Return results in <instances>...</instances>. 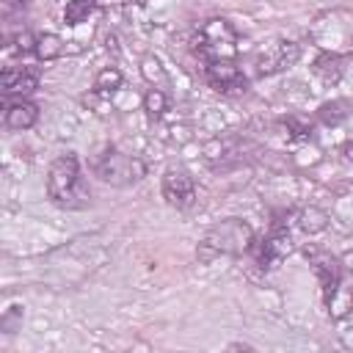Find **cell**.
I'll list each match as a JSON object with an SVG mask.
<instances>
[{"label": "cell", "instance_id": "1", "mask_svg": "<svg viewBox=\"0 0 353 353\" xmlns=\"http://www.w3.org/2000/svg\"><path fill=\"white\" fill-rule=\"evenodd\" d=\"M47 196L61 210H85L91 204V188L80 174L74 154H58L47 171Z\"/></svg>", "mask_w": 353, "mask_h": 353}, {"label": "cell", "instance_id": "2", "mask_svg": "<svg viewBox=\"0 0 353 353\" xmlns=\"http://www.w3.org/2000/svg\"><path fill=\"white\" fill-rule=\"evenodd\" d=\"M254 245V229L240 218H226L215 223L196 245V259L201 265L215 262L218 256H234Z\"/></svg>", "mask_w": 353, "mask_h": 353}, {"label": "cell", "instance_id": "3", "mask_svg": "<svg viewBox=\"0 0 353 353\" xmlns=\"http://www.w3.org/2000/svg\"><path fill=\"white\" fill-rule=\"evenodd\" d=\"M237 30L226 19H207L196 33V52L204 61H232L237 52Z\"/></svg>", "mask_w": 353, "mask_h": 353}, {"label": "cell", "instance_id": "4", "mask_svg": "<svg viewBox=\"0 0 353 353\" xmlns=\"http://www.w3.org/2000/svg\"><path fill=\"white\" fill-rule=\"evenodd\" d=\"M94 171L102 182L113 185V188H127V185H135L146 176V163L135 154H124L119 149H108L105 154L97 157L94 163Z\"/></svg>", "mask_w": 353, "mask_h": 353}, {"label": "cell", "instance_id": "5", "mask_svg": "<svg viewBox=\"0 0 353 353\" xmlns=\"http://www.w3.org/2000/svg\"><path fill=\"white\" fill-rule=\"evenodd\" d=\"M312 36L317 39V44L325 52H336V55H339V50L353 52V14L334 11V14L320 17Z\"/></svg>", "mask_w": 353, "mask_h": 353}, {"label": "cell", "instance_id": "6", "mask_svg": "<svg viewBox=\"0 0 353 353\" xmlns=\"http://www.w3.org/2000/svg\"><path fill=\"white\" fill-rule=\"evenodd\" d=\"M163 199L168 207L174 210H190L196 204V182L190 176V171L171 165L163 174Z\"/></svg>", "mask_w": 353, "mask_h": 353}, {"label": "cell", "instance_id": "7", "mask_svg": "<svg viewBox=\"0 0 353 353\" xmlns=\"http://www.w3.org/2000/svg\"><path fill=\"white\" fill-rule=\"evenodd\" d=\"M204 74H207V83L221 94H240L248 85V77L234 61H207Z\"/></svg>", "mask_w": 353, "mask_h": 353}, {"label": "cell", "instance_id": "8", "mask_svg": "<svg viewBox=\"0 0 353 353\" xmlns=\"http://www.w3.org/2000/svg\"><path fill=\"white\" fill-rule=\"evenodd\" d=\"M301 55V47L295 41H276L270 47H265L259 55H256V72L259 74H276L287 66H292Z\"/></svg>", "mask_w": 353, "mask_h": 353}, {"label": "cell", "instance_id": "9", "mask_svg": "<svg viewBox=\"0 0 353 353\" xmlns=\"http://www.w3.org/2000/svg\"><path fill=\"white\" fill-rule=\"evenodd\" d=\"M3 94L6 97H19L25 99L39 88V69L36 66H6L0 77Z\"/></svg>", "mask_w": 353, "mask_h": 353}, {"label": "cell", "instance_id": "10", "mask_svg": "<svg viewBox=\"0 0 353 353\" xmlns=\"http://www.w3.org/2000/svg\"><path fill=\"white\" fill-rule=\"evenodd\" d=\"M290 251H292L290 237H287L284 232H273L268 240H262V243L256 245V259H259L262 268H276Z\"/></svg>", "mask_w": 353, "mask_h": 353}, {"label": "cell", "instance_id": "11", "mask_svg": "<svg viewBox=\"0 0 353 353\" xmlns=\"http://www.w3.org/2000/svg\"><path fill=\"white\" fill-rule=\"evenodd\" d=\"M314 273H317L323 295L328 301L336 292L339 281H342V262L336 256H331V254H320V256H314Z\"/></svg>", "mask_w": 353, "mask_h": 353}, {"label": "cell", "instance_id": "12", "mask_svg": "<svg viewBox=\"0 0 353 353\" xmlns=\"http://www.w3.org/2000/svg\"><path fill=\"white\" fill-rule=\"evenodd\" d=\"M39 119V105H33L30 99H17L6 108V127L14 130V132H22V130H30Z\"/></svg>", "mask_w": 353, "mask_h": 353}, {"label": "cell", "instance_id": "13", "mask_svg": "<svg viewBox=\"0 0 353 353\" xmlns=\"http://www.w3.org/2000/svg\"><path fill=\"white\" fill-rule=\"evenodd\" d=\"M342 55H336V52H320L317 58H314V63H312V72L323 80V83H336L339 77H342Z\"/></svg>", "mask_w": 353, "mask_h": 353}, {"label": "cell", "instance_id": "14", "mask_svg": "<svg viewBox=\"0 0 353 353\" xmlns=\"http://www.w3.org/2000/svg\"><path fill=\"white\" fill-rule=\"evenodd\" d=\"M33 52H36V58L41 63H50V61H55V58L63 55V39L58 33H39Z\"/></svg>", "mask_w": 353, "mask_h": 353}, {"label": "cell", "instance_id": "15", "mask_svg": "<svg viewBox=\"0 0 353 353\" xmlns=\"http://www.w3.org/2000/svg\"><path fill=\"white\" fill-rule=\"evenodd\" d=\"M328 221H331L328 212L320 210V207H314V204L303 207L301 215H298V226H301V232H306V234H320V232H325V229H328Z\"/></svg>", "mask_w": 353, "mask_h": 353}, {"label": "cell", "instance_id": "16", "mask_svg": "<svg viewBox=\"0 0 353 353\" xmlns=\"http://www.w3.org/2000/svg\"><path fill=\"white\" fill-rule=\"evenodd\" d=\"M317 116H320L325 124L336 127V124H342V121L350 116V102H347V99H331V102H323L320 110H317Z\"/></svg>", "mask_w": 353, "mask_h": 353}, {"label": "cell", "instance_id": "17", "mask_svg": "<svg viewBox=\"0 0 353 353\" xmlns=\"http://www.w3.org/2000/svg\"><path fill=\"white\" fill-rule=\"evenodd\" d=\"M141 74L146 77V83L152 85V88H168V74H165V69L160 66V61L154 58V55H146L143 61H141Z\"/></svg>", "mask_w": 353, "mask_h": 353}, {"label": "cell", "instance_id": "18", "mask_svg": "<svg viewBox=\"0 0 353 353\" xmlns=\"http://www.w3.org/2000/svg\"><path fill=\"white\" fill-rule=\"evenodd\" d=\"M121 83H124V77H121V72H119L116 66H105V69H99V74L94 77L97 94H110V91L121 88Z\"/></svg>", "mask_w": 353, "mask_h": 353}, {"label": "cell", "instance_id": "19", "mask_svg": "<svg viewBox=\"0 0 353 353\" xmlns=\"http://www.w3.org/2000/svg\"><path fill=\"white\" fill-rule=\"evenodd\" d=\"M143 110L149 119H160L165 110H168V97L163 88H149L143 94Z\"/></svg>", "mask_w": 353, "mask_h": 353}, {"label": "cell", "instance_id": "20", "mask_svg": "<svg viewBox=\"0 0 353 353\" xmlns=\"http://www.w3.org/2000/svg\"><path fill=\"white\" fill-rule=\"evenodd\" d=\"M91 11H94V0H69L63 8V19L66 25H80L91 17Z\"/></svg>", "mask_w": 353, "mask_h": 353}, {"label": "cell", "instance_id": "21", "mask_svg": "<svg viewBox=\"0 0 353 353\" xmlns=\"http://www.w3.org/2000/svg\"><path fill=\"white\" fill-rule=\"evenodd\" d=\"M339 262H342V270H350V273H353V251H347Z\"/></svg>", "mask_w": 353, "mask_h": 353}, {"label": "cell", "instance_id": "22", "mask_svg": "<svg viewBox=\"0 0 353 353\" xmlns=\"http://www.w3.org/2000/svg\"><path fill=\"white\" fill-rule=\"evenodd\" d=\"M339 339H342L347 347H353V328H347V331H339Z\"/></svg>", "mask_w": 353, "mask_h": 353}, {"label": "cell", "instance_id": "23", "mask_svg": "<svg viewBox=\"0 0 353 353\" xmlns=\"http://www.w3.org/2000/svg\"><path fill=\"white\" fill-rule=\"evenodd\" d=\"M229 350H251V345H243V342H234V345H229Z\"/></svg>", "mask_w": 353, "mask_h": 353}, {"label": "cell", "instance_id": "24", "mask_svg": "<svg viewBox=\"0 0 353 353\" xmlns=\"http://www.w3.org/2000/svg\"><path fill=\"white\" fill-rule=\"evenodd\" d=\"M347 152H350V154H353V138H350V143H347Z\"/></svg>", "mask_w": 353, "mask_h": 353}, {"label": "cell", "instance_id": "25", "mask_svg": "<svg viewBox=\"0 0 353 353\" xmlns=\"http://www.w3.org/2000/svg\"><path fill=\"white\" fill-rule=\"evenodd\" d=\"M14 3H28V0H14Z\"/></svg>", "mask_w": 353, "mask_h": 353}]
</instances>
